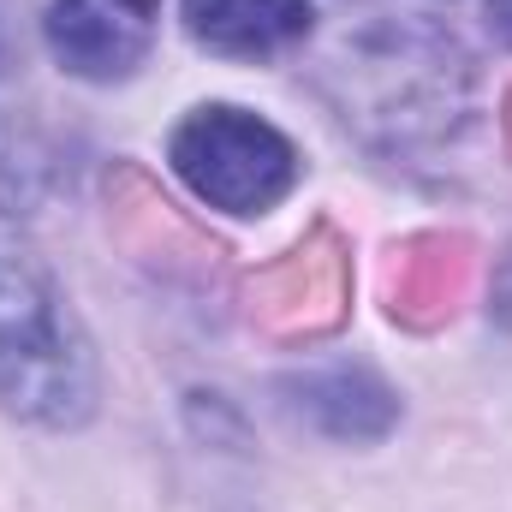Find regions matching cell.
<instances>
[{
    "mask_svg": "<svg viewBox=\"0 0 512 512\" xmlns=\"http://www.w3.org/2000/svg\"><path fill=\"white\" fill-rule=\"evenodd\" d=\"M96 393V346L66 286L0 209V411L36 429H78L96 417Z\"/></svg>",
    "mask_w": 512,
    "mask_h": 512,
    "instance_id": "6da1fadb",
    "label": "cell"
},
{
    "mask_svg": "<svg viewBox=\"0 0 512 512\" xmlns=\"http://www.w3.org/2000/svg\"><path fill=\"white\" fill-rule=\"evenodd\" d=\"M167 161L191 185V197H203L209 209H227V215H262L298 185L292 137L233 102L191 108L167 137Z\"/></svg>",
    "mask_w": 512,
    "mask_h": 512,
    "instance_id": "7a4b0ae2",
    "label": "cell"
},
{
    "mask_svg": "<svg viewBox=\"0 0 512 512\" xmlns=\"http://www.w3.org/2000/svg\"><path fill=\"white\" fill-rule=\"evenodd\" d=\"M48 48L72 78L114 84L143 66L149 18H137L120 0H54L48 6Z\"/></svg>",
    "mask_w": 512,
    "mask_h": 512,
    "instance_id": "3957f363",
    "label": "cell"
},
{
    "mask_svg": "<svg viewBox=\"0 0 512 512\" xmlns=\"http://www.w3.org/2000/svg\"><path fill=\"white\" fill-rule=\"evenodd\" d=\"M286 405L310 429H322L334 441H376V435L393 429V417H399L393 387L376 370H364V364H328V370L292 376L286 382Z\"/></svg>",
    "mask_w": 512,
    "mask_h": 512,
    "instance_id": "277c9868",
    "label": "cell"
},
{
    "mask_svg": "<svg viewBox=\"0 0 512 512\" xmlns=\"http://www.w3.org/2000/svg\"><path fill=\"white\" fill-rule=\"evenodd\" d=\"M310 18V0H185V30L227 60H262L292 48Z\"/></svg>",
    "mask_w": 512,
    "mask_h": 512,
    "instance_id": "5b68a950",
    "label": "cell"
},
{
    "mask_svg": "<svg viewBox=\"0 0 512 512\" xmlns=\"http://www.w3.org/2000/svg\"><path fill=\"white\" fill-rule=\"evenodd\" d=\"M42 173H48V155L30 114L18 108V54L0 24V209H18L24 197H36Z\"/></svg>",
    "mask_w": 512,
    "mask_h": 512,
    "instance_id": "8992f818",
    "label": "cell"
},
{
    "mask_svg": "<svg viewBox=\"0 0 512 512\" xmlns=\"http://www.w3.org/2000/svg\"><path fill=\"white\" fill-rule=\"evenodd\" d=\"M483 12H489V30H495V36L512 48V0H489Z\"/></svg>",
    "mask_w": 512,
    "mask_h": 512,
    "instance_id": "52a82bcc",
    "label": "cell"
},
{
    "mask_svg": "<svg viewBox=\"0 0 512 512\" xmlns=\"http://www.w3.org/2000/svg\"><path fill=\"white\" fill-rule=\"evenodd\" d=\"M120 6H131L137 18H155V12H161V0H120Z\"/></svg>",
    "mask_w": 512,
    "mask_h": 512,
    "instance_id": "ba28073f",
    "label": "cell"
}]
</instances>
